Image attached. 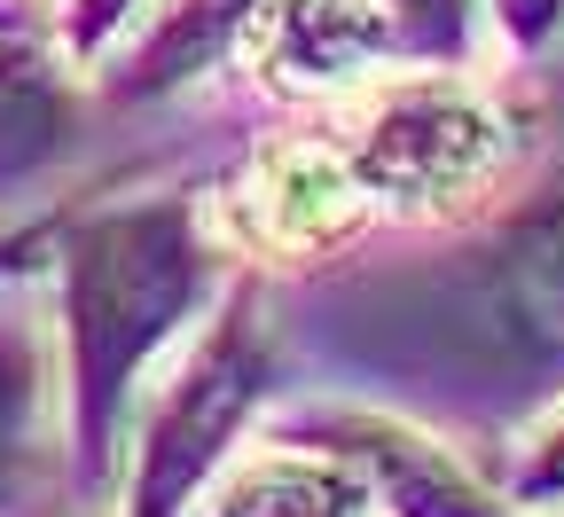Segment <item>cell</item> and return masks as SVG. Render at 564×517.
<instances>
[{
    "label": "cell",
    "instance_id": "cell-2",
    "mask_svg": "<svg viewBox=\"0 0 564 517\" xmlns=\"http://www.w3.org/2000/svg\"><path fill=\"white\" fill-rule=\"evenodd\" d=\"M63 337H70V416H79V478H110L118 416L150 353L196 314L212 251L188 196L110 204L63 228Z\"/></svg>",
    "mask_w": 564,
    "mask_h": 517
},
{
    "label": "cell",
    "instance_id": "cell-7",
    "mask_svg": "<svg viewBox=\"0 0 564 517\" xmlns=\"http://www.w3.org/2000/svg\"><path fill=\"white\" fill-rule=\"evenodd\" d=\"M299 439H322V448H345L352 463L369 471L377 502L400 509V517H502L494 509L432 439H415V431H392L377 416H314L299 423Z\"/></svg>",
    "mask_w": 564,
    "mask_h": 517
},
{
    "label": "cell",
    "instance_id": "cell-1",
    "mask_svg": "<svg viewBox=\"0 0 564 517\" xmlns=\"http://www.w3.org/2000/svg\"><path fill=\"white\" fill-rule=\"evenodd\" d=\"M345 299L352 314H377V345L408 337L392 368L440 377L432 392L447 408L502 416L564 392V158L533 196L494 212L432 267L377 274Z\"/></svg>",
    "mask_w": 564,
    "mask_h": 517
},
{
    "label": "cell",
    "instance_id": "cell-4",
    "mask_svg": "<svg viewBox=\"0 0 564 517\" xmlns=\"http://www.w3.org/2000/svg\"><path fill=\"white\" fill-rule=\"evenodd\" d=\"M267 377H274V345H267V322H259V290L243 282V290H228L220 322L204 330V345L188 353L150 439H141L133 517H181V502L212 478V463L228 455V439L259 408Z\"/></svg>",
    "mask_w": 564,
    "mask_h": 517
},
{
    "label": "cell",
    "instance_id": "cell-6",
    "mask_svg": "<svg viewBox=\"0 0 564 517\" xmlns=\"http://www.w3.org/2000/svg\"><path fill=\"white\" fill-rule=\"evenodd\" d=\"M243 47L274 87H337L361 63L400 55V24L392 0H267Z\"/></svg>",
    "mask_w": 564,
    "mask_h": 517
},
{
    "label": "cell",
    "instance_id": "cell-9",
    "mask_svg": "<svg viewBox=\"0 0 564 517\" xmlns=\"http://www.w3.org/2000/svg\"><path fill=\"white\" fill-rule=\"evenodd\" d=\"M70 150V87L32 24L0 9V189L47 173Z\"/></svg>",
    "mask_w": 564,
    "mask_h": 517
},
{
    "label": "cell",
    "instance_id": "cell-15",
    "mask_svg": "<svg viewBox=\"0 0 564 517\" xmlns=\"http://www.w3.org/2000/svg\"><path fill=\"white\" fill-rule=\"evenodd\" d=\"M118 17H133V0H79V47H95Z\"/></svg>",
    "mask_w": 564,
    "mask_h": 517
},
{
    "label": "cell",
    "instance_id": "cell-8",
    "mask_svg": "<svg viewBox=\"0 0 564 517\" xmlns=\"http://www.w3.org/2000/svg\"><path fill=\"white\" fill-rule=\"evenodd\" d=\"M369 509H377L369 471L345 448L306 439V448H274L228 471V486L212 494L204 517H369Z\"/></svg>",
    "mask_w": 564,
    "mask_h": 517
},
{
    "label": "cell",
    "instance_id": "cell-3",
    "mask_svg": "<svg viewBox=\"0 0 564 517\" xmlns=\"http://www.w3.org/2000/svg\"><path fill=\"white\" fill-rule=\"evenodd\" d=\"M329 150L352 165L369 204L423 212V204H463L470 189H486L510 165L518 126L463 79H408L369 95L361 110H345L329 126Z\"/></svg>",
    "mask_w": 564,
    "mask_h": 517
},
{
    "label": "cell",
    "instance_id": "cell-12",
    "mask_svg": "<svg viewBox=\"0 0 564 517\" xmlns=\"http://www.w3.org/2000/svg\"><path fill=\"white\" fill-rule=\"evenodd\" d=\"M470 9H478V0H392L400 55H423V63H463V55H470Z\"/></svg>",
    "mask_w": 564,
    "mask_h": 517
},
{
    "label": "cell",
    "instance_id": "cell-5",
    "mask_svg": "<svg viewBox=\"0 0 564 517\" xmlns=\"http://www.w3.org/2000/svg\"><path fill=\"white\" fill-rule=\"evenodd\" d=\"M243 212L251 236L274 251H329L337 236H352L369 219V189L352 181V165L329 150V133H299L259 150L251 181H243Z\"/></svg>",
    "mask_w": 564,
    "mask_h": 517
},
{
    "label": "cell",
    "instance_id": "cell-14",
    "mask_svg": "<svg viewBox=\"0 0 564 517\" xmlns=\"http://www.w3.org/2000/svg\"><path fill=\"white\" fill-rule=\"evenodd\" d=\"M518 494L525 502H549V494H564V416L533 439V455H525V471H518Z\"/></svg>",
    "mask_w": 564,
    "mask_h": 517
},
{
    "label": "cell",
    "instance_id": "cell-10",
    "mask_svg": "<svg viewBox=\"0 0 564 517\" xmlns=\"http://www.w3.org/2000/svg\"><path fill=\"white\" fill-rule=\"evenodd\" d=\"M40 471H47V345L17 299H0V509L24 502Z\"/></svg>",
    "mask_w": 564,
    "mask_h": 517
},
{
    "label": "cell",
    "instance_id": "cell-16",
    "mask_svg": "<svg viewBox=\"0 0 564 517\" xmlns=\"http://www.w3.org/2000/svg\"><path fill=\"white\" fill-rule=\"evenodd\" d=\"M0 259H9V251H0Z\"/></svg>",
    "mask_w": 564,
    "mask_h": 517
},
{
    "label": "cell",
    "instance_id": "cell-13",
    "mask_svg": "<svg viewBox=\"0 0 564 517\" xmlns=\"http://www.w3.org/2000/svg\"><path fill=\"white\" fill-rule=\"evenodd\" d=\"M494 17H502V32H510L525 55H541V47L564 32V0H494Z\"/></svg>",
    "mask_w": 564,
    "mask_h": 517
},
{
    "label": "cell",
    "instance_id": "cell-11",
    "mask_svg": "<svg viewBox=\"0 0 564 517\" xmlns=\"http://www.w3.org/2000/svg\"><path fill=\"white\" fill-rule=\"evenodd\" d=\"M259 9H267V0H173V9L150 24V40L133 47V63L110 71V87L118 95H165V87H181L188 71H204L228 40H243Z\"/></svg>",
    "mask_w": 564,
    "mask_h": 517
}]
</instances>
